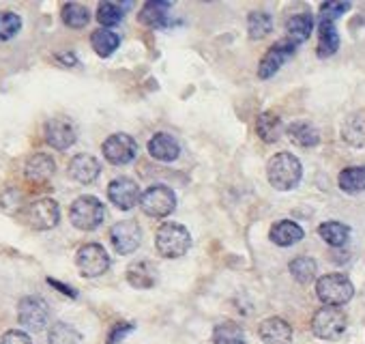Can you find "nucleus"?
Wrapping results in <instances>:
<instances>
[{
  "label": "nucleus",
  "instance_id": "1",
  "mask_svg": "<svg viewBox=\"0 0 365 344\" xmlns=\"http://www.w3.org/2000/svg\"><path fill=\"white\" fill-rule=\"evenodd\" d=\"M303 177V166L292 153H277L269 159L267 179L279 192H290L299 186Z\"/></svg>",
  "mask_w": 365,
  "mask_h": 344
},
{
  "label": "nucleus",
  "instance_id": "2",
  "mask_svg": "<svg viewBox=\"0 0 365 344\" xmlns=\"http://www.w3.org/2000/svg\"><path fill=\"white\" fill-rule=\"evenodd\" d=\"M192 246V235L190 231L176 224V222H165L157 228L155 235V248L163 258H178V256H185L187 250Z\"/></svg>",
  "mask_w": 365,
  "mask_h": 344
},
{
  "label": "nucleus",
  "instance_id": "3",
  "mask_svg": "<svg viewBox=\"0 0 365 344\" xmlns=\"http://www.w3.org/2000/svg\"><path fill=\"white\" fill-rule=\"evenodd\" d=\"M316 295H318V299L324 305L339 308V305H344V303H348L352 299L354 286L341 273H327V275L318 278V282H316Z\"/></svg>",
  "mask_w": 365,
  "mask_h": 344
},
{
  "label": "nucleus",
  "instance_id": "4",
  "mask_svg": "<svg viewBox=\"0 0 365 344\" xmlns=\"http://www.w3.org/2000/svg\"><path fill=\"white\" fill-rule=\"evenodd\" d=\"M103 216H106V209H103L101 201L95 196H80L73 201V205L69 209L71 224L80 231L99 228V224L103 222Z\"/></svg>",
  "mask_w": 365,
  "mask_h": 344
},
{
  "label": "nucleus",
  "instance_id": "5",
  "mask_svg": "<svg viewBox=\"0 0 365 344\" xmlns=\"http://www.w3.org/2000/svg\"><path fill=\"white\" fill-rule=\"evenodd\" d=\"M346 327H348V318L339 308L324 305L312 318V331L320 340H335L346 331Z\"/></svg>",
  "mask_w": 365,
  "mask_h": 344
},
{
  "label": "nucleus",
  "instance_id": "6",
  "mask_svg": "<svg viewBox=\"0 0 365 344\" xmlns=\"http://www.w3.org/2000/svg\"><path fill=\"white\" fill-rule=\"evenodd\" d=\"M140 207L150 218H165L176 209V194L165 186H153L142 194Z\"/></svg>",
  "mask_w": 365,
  "mask_h": 344
},
{
  "label": "nucleus",
  "instance_id": "7",
  "mask_svg": "<svg viewBox=\"0 0 365 344\" xmlns=\"http://www.w3.org/2000/svg\"><path fill=\"white\" fill-rule=\"evenodd\" d=\"M78 269L84 278H99L110 269V256L99 243H86L76 254Z\"/></svg>",
  "mask_w": 365,
  "mask_h": 344
},
{
  "label": "nucleus",
  "instance_id": "8",
  "mask_svg": "<svg viewBox=\"0 0 365 344\" xmlns=\"http://www.w3.org/2000/svg\"><path fill=\"white\" fill-rule=\"evenodd\" d=\"M18 320L24 329L29 331H41L46 329L48 320H50V308L46 303V299L41 297H24L18 305Z\"/></svg>",
  "mask_w": 365,
  "mask_h": 344
},
{
  "label": "nucleus",
  "instance_id": "9",
  "mask_svg": "<svg viewBox=\"0 0 365 344\" xmlns=\"http://www.w3.org/2000/svg\"><path fill=\"white\" fill-rule=\"evenodd\" d=\"M110 241L114 246V250L123 256L127 254H133L138 248H140V241H142V231L138 226V222L133 220H123V222H116L112 228H110Z\"/></svg>",
  "mask_w": 365,
  "mask_h": 344
},
{
  "label": "nucleus",
  "instance_id": "10",
  "mask_svg": "<svg viewBox=\"0 0 365 344\" xmlns=\"http://www.w3.org/2000/svg\"><path fill=\"white\" fill-rule=\"evenodd\" d=\"M138 155V142L127 133H114L103 142V157L114 166L131 163Z\"/></svg>",
  "mask_w": 365,
  "mask_h": 344
},
{
  "label": "nucleus",
  "instance_id": "11",
  "mask_svg": "<svg viewBox=\"0 0 365 344\" xmlns=\"http://www.w3.org/2000/svg\"><path fill=\"white\" fill-rule=\"evenodd\" d=\"M26 220L35 231H50L58 224L61 220V209L58 203L52 198H41L33 203L26 211Z\"/></svg>",
  "mask_w": 365,
  "mask_h": 344
},
{
  "label": "nucleus",
  "instance_id": "12",
  "mask_svg": "<svg viewBox=\"0 0 365 344\" xmlns=\"http://www.w3.org/2000/svg\"><path fill=\"white\" fill-rule=\"evenodd\" d=\"M108 198H110V203L116 205L118 209L129 211V209H133V207L140 203L142 194H140V188H138V183H135L133 179L118 177V179H114V181L108 186Z\"/></svg>",
  "mask_w": 365,
  "mask_h": 344
},
{
  "label": "nucleus",
  "instance_id": "13",
  "mask_svg": "<svg viewBox=\"0 0 365 344\" xmlns=\"http://www.w3.org/2000/svg\"><path fill=\"white\" fill-rule=\"evenodd\" d=\"M294 50H297V44H292L290 39H284V41L273 44V46L269 48V52H267V54L262 56V61H260L258 78L267 80V78L275 76L277 69L294 54Z\"/></svg>",
  "mask_w": 365,
  "mask_h": 344
},
{
  "label": "nucleus",
  "instance_id": "14",
  "mask_svg": "<svg viewBox=\"0 0 365 344\" xmlns=\"http://www.w3.org/2000/svg\"><path fill=\"white\" fill-rule=\"evenodd\" d=\"M46 142L56 148L65 151L76 142V129L67 118H50L46 123Z\"/></svg>",
  "mask_w": 365,
  "mask_h": 344
},
{
  "label": "nucleus",
  "instance_id": "15",
  "mask_svg": "<svg viewBox=\"0 0 365 344\" xmlns=\"http://www.w3.org/2000/svg\"><path fill=\"white\" fill-rule=\"evenodd\" d=\"M101 172V163L97 157L88 153H80L69 161V177L78 183H93Z\"/></svg>",
  "mask_w": 365,
  "mask_h": 344
},
{
  "label": "nucleus",
  "instance_id": "16",
  "mask_svg": "<svg viewBox=\"0 0 365 344\" xmlns=\"http://www.w3.org/2000/svg\"><path fill=\"white\" fill-rule=\"evenodd\" d=\"M258 333L264 344H290L292 340V327L279 316H271L262 320L258 327Z\"/></svg>",
  "mask_w": 365,
  "mask_h": 344
},
{
  "label": "nucleus",
  "instance_id": "17",
  "mask_svg": "<svg viewBox=\"0 0 365 344\" xmlns=\"http://www.w3.org/2000/svg\"><path fill=\"white\" fill-rule=\"evenodd\" d=\"M54 159L46 153H35L29 161H26V168H24V175L29 181L33 183H46L48 179H52L54 175Z\"/></svg>",
  "mask_w": 365,
  "mask_h": 344
},
{
  "label": "nucleus",
  "instance_id": "18",
  "mask_svg": "<svg viewBox=\"0 0 365 344\" xmlns=\"http://www.w3.org/2000/svg\"><path fill=\"white\" fill-rule=\"evenodd\" d=\"M303 237H305L303 228L292 220H282V222L273 224L271 231H269V239L275 246H282V248H290V246L299 243Z\"/></svg>",
  "mask_w": 365,
  "mask_h": 344
},
{
  "label": "nucleus",
  "instance_id": "19",
  "mask_svg": "<svg viewBox=\"0 0 365 344\" xmlns=\"http://www.w3.org/2000/svg\"><path fill=\"white\" fill-rule=\"evenodd\" d=\"M148 153L159 161H174L180 155V146L170 133H155L148 140Z\"/></svg>",
  "mask_w": 365,
  "mask_h": 344
},
{
  "label": "nucleus",
  "instance_id": "20",
  "mask_svg": "<svg viewBox=\"0 0 365 344\" xmlns=\"http://www.w3.org/2000/svg\"><path fill=\"white\" fill-rule=\"evenodd\" d=\"M337 48H339V35H337L333 20L320 18V22H318V56L329 59L337 52Z\"/></svg>",
  "mask_w": 365,
  "mask_h": 344
},
{
  "label": "nucleus",
  "instance_id": "21",
  "mask_svg": "<svg viewBox=\"0 0 365 344\" xmlns=\"http://www.w3.org/2000/svg\"><path fill=\"white\" fill-rule=\"evenodd\" d=\"M127 282L133 288H150L157 282V271L155 265L148 260H138L133 265H129L127 269Z\"/></svg>",
  "mask_w": 365,
  "mask_h": 344
},
{
  "label": "nucleus",
  "instance_id": "22",
  "mask_svg": "<svg viewBox=\"0 0 365 344\" xmlns=\"http://www.w3.org/2000/svg\"><path fill=\"white\" fill-rule=\"evenodd\" d=\"M341 138L350 146H365V112H354L344 121Z\"/></svg>",
  "mask_w": 365,
  "mask_h": 344
},
{
  "label": "nucleus",
  "instance_id": "23",
  "mask_svg": "<svg viewBox=\"0 0 365 344\" xmlns=\"http://www.w3.org/2000/svg\"><path fill=\"white\" fill-rule=\"evenodd\" d=\"M339 190L346 194H361L365 192V166H350L344 168L337 177Z\"/></svg>",
  "mask_w": 365,
  "mask_h": 344
},
{
  "label": "nucleus",
  "instance_id": "24",
  "mask_svg": "<svg viewBox=\"0 0 365 344\" xmlns=\"http://www.w3.org/2000/svg\"><path fill=\"white\" fill-rule=\"evenodd\" d=\"M170 3H161V0H150L146 3L140 11V22L144 26H150V29H161L168 24V11H170Z\"/></svg>",
  "mask_w": 365,
  "mask_h": 344
},
{
  "label": "nucleus",
  "instance_id": "25",
  "mask_svg": "<svg viewBox=\"0 0 365 344\" xmlns=\"http://www.w3.org/2000/svg\"><path fill=\"white\" fill-rule=\"evenodd\" d=\"M314 16L312 14H297V16H292L290 20H288V24H286V31H288V39L292 41V44H303V41H307L309 39V35H312V31H314Z\"/></svg>",
  "mask_w": 365,
  "mask_h": 344
},
{
  "label": "nucleus",
  "instance_id": "26",
  "mask_svg": "<svg viewBox=\"0 0 365 344\" xmlns=\"http://www.w3.org/2000/svg\"><path fill=\"white\" fill-rule=\"evenodd\" d=\"M91 46H93V50H95L101 59H108V56H112V54L118 50L120 39H118V35L112 33L110 29H99V31H95V33L91 35Z\"/></svg>",
  "mask_w": 365,
  "mask_h": 344
},
{
  "label": "nucleus",
  "instance_id": "27",
  "mask_svg": "<svg viewBox=\"0 0 365 344\" xmlns=\"http://www.w3.org/2000/svg\"><path fill=\"white\" fill-rule=\"evenodd\" d=\"M288 138H290L294 144L305 146V148H312V146H316V144L320 142L318 129H316L314 125H309V123H303V121L292 123V125L288 127Z\"/></svg>",
  "mask_w": 365,
  "mask_h": 344
},
{
  "label": "nucleus",
  "instance_id": "28",
  "mask_svg": "<svg viewBox=\"0 0 365 344\" xmlns=\"http://www.w3.org/2000/svg\"><path fill=\"white\" fill-rule=\"evenodd\" d=\"M256 131L264 142H275V140H279V136L284 131L282 118L273 112H264L256 121Z\"/></svg>",
  "mask_w": 365,
  "mask_h": 344
},
{
  "label": "nucleus",
  "instance_id": "29",
  "mask_svg": "<svg viewBox=\"0 0 365 344\" xmlns=\"http://www.w3.org/2000/svg\"><path fill=\"white\" fill-rule=\"evenodd\" d=\"M318 235H320V239H324V243H329L333 248H341V246H346V241L350 237V228L341 222H324L318 226Z\"/></svg>",
  "mask_w": 365,
  "mask_h": 344
},
{
  "label": "nucleus",
  "instance_id": "30",
  "mask_svg": "<svg viewBox=\"0 0 365 344\" xmlns=\"http://www.w3.org/2000/svg\"><path fill=\"white\" fill-rule=\"evenodd\" d=\"M213 342L215 344H245V331L237 323H220L213 329Z\"/></svg>",
  "mask_w": 365,
  "mask_h": 344
},
{
  "label": "nucleus",
  "instance_id": "31",
  "mask_svg": "<svg viewBox=\"0 0 365 344\" xmlns=\"http://www.w3.org/2000/svg\"><path fill=\"white\" fill-rule=\"evenodd\" d=\"M290 273L297 282L301 284H309L314 278H316V271H318V265L312 256H299L290 263Z\"/></svg>",
  "mask_w": 365,
  "mask_h": 344
},
{
  "label": "nucleus",
  "instance_id": "32",
  "mask_svg": "<svg viewBox=\"0 0 365 344\" xmlns=\"http://www.w3.org/2000/svg\"><path fill=\"white\" fill-rule=\"evenodd\" d=\"M63 22H65L69 29L80 31V29H84V26L91 22V14H88V9H86L84 5H80V3H67V5L63 7Z\"/></svg>",
  "mask_w": 365,
  "mask_h": 344
},
{
  "label": "nucleus",
  "instance_id": "33",
  "mask_svg": "<svg viewBox=\"0 0 365 344\" xmlns=\"http://www.w3.org/2000/svg\"><path fill=\"white\" fill-rule=\"evenodd\" d=\"M127 7L129 5H120V3H101L97 7V20H99V24L106 26V29H112V26L120 24Z\"/></svg>",
  "mask_w": 365,
  "mask_h": 344
},
{
  "label": "nucleus",
  "instance_id": "34",
  "mask_svg": "<svg viewBox=\"0 0 365 344\" xmlns=\"http://www.w3.org/2000/svg\"><path fill=\"white\" fill-rule=\"evenodd\" d=\"M48 342L50 344H82V333L67 323H56L50 329Z\"/></svg>",
  "mask_w": 365,
  "mask_h": 344
},
{
  "label": "nucleus",
  "instance_id": "35",
  "mask_svg": "<svg viewBox=\"0 0 365 344\" xmlns=\"http://www.w3.org/2000/svg\"><path fill=\"white\" fill-rule=\"evenodd\" d=\"M273 31V20L264 11H254L247 16V33L252 39H262Z\"/></svg>",
  "mask_w": 365,
  "mask_h": 344
},
{
  "label": "nucleus",
  "instance_id": "36",
  "mask_svg": "<svg viewBox=\"0 0 365 344\" xmlns=\"http://www.w3.org/2000/svg\"><path fill=\"white\" fill-rule=\"evenodd\" d=\"M22 29V18L14 11H0V41L14 39Z\"/></svg>",
  "mask_w": 365,
  "mask_h": 344
},
{
  "label": "nucleus",
  "instance_id": "37",
  "mask_svg": "<svg viewBox=\"0 0 365 344\" xmlns=\"http://www.w3.org/2000/svg\"><path fill=\"white\" fill-rule=\"evenodd\" d=\"M348 9H350V3H322L320 5V18L335 20L341 14H346Z\"/></svg>",
  "mask_w": 365,
  "mask_h": 344
},
{
  "label": "nucleus",
  "instance_id": "38",
  "mask_svg": "<svg viewBox=\"0 0 365 344\" xmlns=\"http://www.w3.org/2000/svg\"><path fill=\"white\" fill-rule=\"evenodd\" d=\"M0 344H33V340H31L24 331L11 329V331H7V333L0 335Z\"/></svg>",
  "mask_w": 365,
  "mask_h": 344
},
{
  "label": "nucleus",
  "instance_id": "39",
  "mask_svg": "<svg viewBox=\"0 0 365 344\" xmlns=\"http://www.w3.org/2000/svg\"><path fill=\"white\" fill-rule=\"evenodd\" d=\"M133 329V325L131 323H116L114 327H112V331H110V335H108V344H118L129 331Z\"/></svg>",
  "mask_w": 365,
  "mask_h": 344
}]
</instances>
